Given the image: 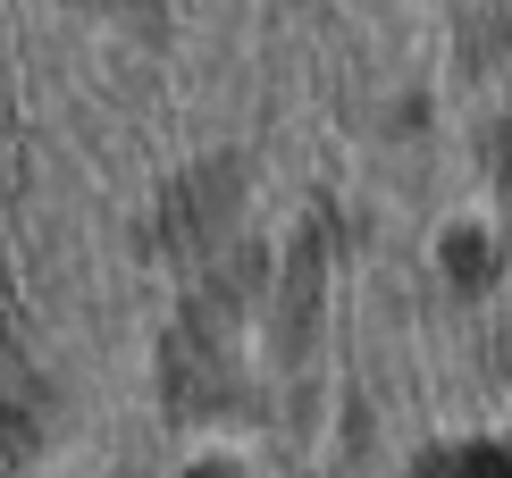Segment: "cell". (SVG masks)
Listing matches in <instances>:
<instances>
[{"label": "cell", "instance_id": "1", "mask_svg": "<svg viewBox=\"0 0 512 478\" xmlns=\"http://www.w3.org/2000/svg\"><path fill=\"white\" fill-rule=\"evenodd\" d=\"M429 478H512V453H454V462H437Z\"/></svg>", "mask_w": 512, "mask_h": 478}, {"label": "cell", "instance_id": "2", "mask_svg": "<svg viewBox=\"0 0 512 478\" xmlns=\"http://www.w3.org/2000/svg\"><path fill=\"white\" fill-rule=\"evenodd\" d=\"M9 453H17V428H0V470H9Z\"/></svg>", "mask_w": 512, "mask_h": 478}]
</instances>
